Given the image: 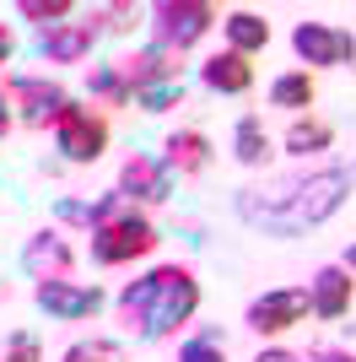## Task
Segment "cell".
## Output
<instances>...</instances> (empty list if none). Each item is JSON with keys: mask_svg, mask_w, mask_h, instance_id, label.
Wrapping results in <instances>:
<instances>
[{"mask_svg": "<svg viewBox=\"0 0 356 362\" xmlns=\"http://www.w3.org/2000/svg\"><path fill=\"white\" fill-rule=\"evenodd\" d=\"M22 271L32 276V287H38V281H71L76 255H71V243L59 238L54 227H44V233H32L28 249H22Z\"/></svg>", "mask_w": 356, "mask_h": 362, "instance_id": "8fae6325", "label": "cell"}, {"mask_svg": "<svg viewBox=\"0 0 356 362\" xmlns=\"http://www.w3.org/2000/svg\"><path fill=\"white\" fill-rule=\"evenodd\" d=\"M302 319H308V292L302 287H275V292H259V298L249 303L243 325H249L254 335H286L292 325H302Z\"/></svg>", "mask_w": 356, "mask_h": 362, "instance_id": "9c48e42d", "label": "cell"}, {"mask_svg": "<svg viewBox=\"0 0 356 362\" xmlns=\"http://www.w3.org/2000/svg\"><path fill=\"white\" fill-rule=\"evenodd\" d=\"M308 362H356V357H351V351H335V346H329V351H313Z\"/></svg>", "mask_w": 356, "mask_h": 362, "instance_id": "f1b7e54d", "label": "cell"}, {"mask_svg": "<svg viewBox=\"0 0 356 362\" xmlns=\"http://www.w3.org/2000/svg\"><path fill=\"white\" fill-rule=\"evenodd\" d=\"M167 81H184V76H178V54L146 44V49H135V54H119L114 65H97V71H92V98L108 103V108H124V103H135L141 92L167 87Z\"/></svg>", "mask_w": 356, "mask_h": 362, "instance_id": "277c9868", "label": "cell"}, {"mask_svg": "<svg viewBox=\"0 0 356 362\" xmlns=\"http://www.w3.org/2000/svg\"><path fill=\"white\" fill-rule=\"evenodd\" d=\"M119 195L130 206H162V200H173V173L162 168V157L135 151L130 163L119 168Z\"/></svg>", "mask_w": 356, "mask_h": 362, "instance_id": "30bf717a", "label": "cell"}, {"mask_svg": "<svg viewBox=\"0 0 356 362\" xmlns=\"http://www.w3.org/2000/svg\"><path fill=\"white\" fill-rule=\"evenodd\" d=\"M108 119L97 114V108H81V103H71L65 114H59V124H54V146H59V157L65 163H97L108 151Z\"/></svg>", "mask_w": 356, "mask_h": 362, "instance_id": "52a82bcc", "label": "cell"}, {"mask_svg": "<svg viewBox=\"0 0 356 362\" xmlns=\"http://www.w3.org/2000/svg\"><path fill=\"white\" fill-rule=\"evenodd\" d=\"M200 308V281L189 265H157L141 281L119 292V319L130 325L141 341H167L178 335V325H189Z\"/></svg>", "mask_w": 356, "mask_h": 362, "instance_id": "7a4b0ae2", "label": "cell"}, {"mask_svg": "<svg viewBox=\"0 0 356 362\" xmlns=\"http://www.w3.org/2000/svg\"><path fill=\"white\" fill-rule=\"evenodd\" d=\"M351 303H356V281H351L345 265H324V271H313V281H308V314L345 319V314H351Z\"/></svg>", "mask_w": 356, "mask_h": 362, "instance_id": "4fadbf2b", "label": "cell"}, {"mask_svg": "<svg viewBox=\"0 0 356 362\" xmlns=\"http://www.w3.org/2000/svg\"><path fill=\"white\" fill-rule=\"evenodd\" d=\"M254 362H308V357H297V351H281V346H270V351H259Z\"/></svg>", "mask_w": 356, "mask_h": 362, "instance_id": "83f0119b", "label": "cell"}, {"mask_svg": "<svg viewBox=\"0 0 356 362\" xmlns=\"http://www.w3.org/2000/svg\"><path fill=\"white\" fill-rule=\"evenodd\" d=\"M87 227H92V259H97V265H124V259H141L162 243L157 238V222H151L141 206H130L119 189L92 200Z\"/></svg>", "mask_w": 356, "mask_h": 362, "instance_id": "3957f363", "label": "cell"}, {"mask_svg": "<svg viewBox=\"0 0 356 362\" xmlns=\"http://www.w3.org/2000/svg\"><path fill=\"white\" fill-rule=\"evenodd\" d=\"M146 16H151V44L167 49V54H189V49L216 28L222 11L206 6V0H157Z\"/></svg>", "mask_w": 356, "mask_h": 362, "instance_id": "5b68a950", "label": "cell"}, {"mask_svg": "<svg viewBox=\"0 0 356 362\" xmlns=\"http://www.w3.org/2000/svg\"><path fill=\"white\" fill-rule=\"evenodd\" d=\"M16 11L28 16V22H38V28L49 33V28H59V22L71 16V0H22Z\"/></svg>", "mask_w": 356, "mask_h": 362, "instance_id": "7402d4cb", "label": "cell"}, {"mask_svg": "<svg viewBox=\"0 0 356 362\" xmlns=\"http://www.w3.org/2000/svg\"><path fill=\"white\" fill-rule=\"evenodd\" d=\"M59 362H124V351H119L114 341H76Z\"/></svg>", "mask_w": 356, "mask_h": 362, "instance_id": "603a6c76", "label": "cell"}, {"mask_svg": "<svg viewBox=\"0 0 356 362\" xmlns=\"http://www.w3.org/2000/svg\"><path fill=\"white\" fill-rule=\"evenodd\" d=\"M222 28H227V44H232V54H259V49H270V22L259 11H227L222 16Z\"/></svg>", "mask_w": 356, "mask_h": 362, "instance_id": "e0dca14e", "label": "cell"}, {"mask_svg": "<svg viewBox=\"0 0 356 362\" xmlns=\"http://www.w3.org/2000/svg\"><path fill=\"white\" fill-rule=\"evenodd\" d=\"M6 92H11L16 124H28V130H49V124H59V114L71 108L65 87H59V81H49V76H11V81H6Z\"/></svg>", "mask_w": 356, "mask_h": 362, "instance_id": "ba28073f", "label": "cell"}, {"mask_svg": "<svg viewBox=\"0 0 356 362\" xmlns=\"http://www.w3.org/2000/svg\"><path fill=\"white\" fill-rule=\"evenodd\" d=\"M11 130H16V108H11V92L0 87V141L11 136Z\"/></svg>", "mask_w": 356, "mask_h": 362, "instance_id": "4316f807", "label": "cell"}, {"mask_svg": "<svg viewBox=\"0 0 356 362\" xmlns=\"http://www.w3.org/2000/svg\"><path fill=\"white\" fill-rule=\"evenodd\" d=\"M178 362H227V341L216 330H206V335H194V341H184Z\"/></svg>", "mask_w": 356, "mask_h": 362, "instance_id": "44dd1931", "label": "cell"}, {"mask_svg": "<svg viewBox=\"0 0 356 362\" xmlns=\"http://www.w3.org/2000/svg\"><path fill=\"white\" fill-rule=\"evenodd\" d=\"M162 168L167 173H178V179H194V173H206L210 168V136L206 130H173V136L162 141Z\"/></svg>", "mask_w": 356, "mask_h": 362, "instance_id": "9a60e30c", "label": "cell"}, {"mask_svg": "<svg viewBox=\"0 0 356 362\" xmlns=\"http://www.w3.org/2000/svg\"><path fill=\"white\" fill-rule=\"evenodd\" d=\"M0 362H38V341H32L28 330H16L11 341H6V357Z\"/></svg>", "mask_w": 356, "mask_h": 362, "instance_id": "d4e9b609", "label": "cell"}, {"mask_svg": "<svg viewBox=\"0 0 356 362\" xmlns=\"http://www.w3.org/2000/svg\"><path fill=\"white\" fill-rule=\"evenodd\" d=\"M200 81H206L210 92H222V98H243V92L254 87V65L227 49V54H210V60L200 65Z\"/></svg>", "mask_w": 356, "mask_h": 362, "instance_id": "2e32d148", "label": "cell"}, {"mask_svg": "<svg viewBox=\"0 0 356 362\" xmlns=\"http://www.w3.org/2000/svg\"><path fill=\"white\" fill-rule=\"evenodd\" d=\"M97 38H103L97 22H59V28H49L44 38H38V54H44L49 65H81L92 49H97Z\"/></svg>", "mask_w": 356, "mask_h": 362, "instance_id": "5bb4252c", "label": "cell"}, {"mask_svg": "<svg viewBox=\"0 0 356 362\" xmlns=\"http://www.w3.org/2000/svg\"><path fill=\"white\" fill-rule=\"evenodd\" d=\"M11 49H16V38H11V28H6V22H0V65L11 60Z\"/></svg>", "mask_w": 356, "mask_h": 362, "instance_id": "f546056e", "label": "cell"}, {"mask_svg": "<svg viewBox=\"0 0 356 362\" xmlns=\"http://www.w3.org/2000/svg\"><path fill=\"white\" fill-rule=\"evenodd\" d=\"M313 98H319L313 71H281L270 81V103L275 108H313Z\"/></svg>", "mask_w": 356, "mask_h": 362, "instance_id": "d6986e66", "label": "cell"}, {"mask_svg": "<svg viewBox=\"0 0 356 362\" xmlns=\"http://www.w3.org/2000/svg\"><path fill=\"white\" fill-rule=\"evenodd\" d=\"M335 146V124L329 119H292V130H286V151L292 157H313V151H329Z\"/></svg>", "mask_w": 356, "mask_h": 362, "instance_id": "ffe728a7", "label": "cell"}, {"mask_svg": "<svg viewBox=\"0 0 356 362\" xmlns=\"http://www.w3.org/2000/svg\"><path fill=\"white\" fill-rule=\"evenodd\" d=\"M32 303H38L49 319H92L108 298H103V287H76V281H38V287H32Z\"/></svg>", "mask_w": 356, "mask_h": 362, "instance_id": "7c38bea8", "label": "cell"}, {"mask_svg": "<svg viewBox=\"0 0 356 362\" xmlns=\"http://www.w3.org/2000/svg\"><path fill=\"white\" fill-rule=\"evenodd\" d=\"M292 49L302 71H340V65H356V33L335 28V22H297L292 28Z\"/></svg>", "mask_w": 356, "mask_h": 362, "instance_id": "8992f818", "label": "cell"}, {"mask_svg": "<svg viewBox=\"0 0 356 362\" xmlns=\"http://www.w3.org/2000/svg\"><path fill=\"white\" fill-rule=\"evenodd\" d=\"M232 157L243 168H265L270 163V136H265V119L259 114H243L232 124Z\"/></svg>", "mask_w": 356, "mask_h": 362, "instance_id": "ac0fdd59", "label": "cell"}, {"mask_svg": "<svg viewBox=\"0 0 356 362\" xmlns=\"http://www.w3.org/2000/svg\"><path fill=\"white\" fill-rule=\"evenodd\" d=\"M135 103L146 108V114H162V108H173V103H184V81H167V87H151V92H141Z\"/></svg>", "mask_w": 356, "mask_h": 362, "instance_id": "cb8c5ba5", "label": "cell"}, {"mask_svg": "<svg viewBox=\"0 0 356 362\" xmlns=\"http://www.w3.org/2000/svg\"><path fill=\"white\" fill-rule=\"evenodd\" d=\"M340 265H345V271H356V243L345 249V259H340Z\"/></svg>", "mask_w": 356, "mask_h": 362, "instance_id": "4dcf8cb0", "label": "cell"}, {"mask_svg": "<svg viewBox=\"0 0 356 362\" xmlns=\"http://www.w3.org/2000/svg\"><path fill=\"white\" fill-rule=\"evenodd\" d=\"M54 216H59V222H92V206H81V200H59Z\"/></svg>", "mask_w": 356, "mask_h": 362, "instance_id": "484cf974", "label": "cell"}, {"mask_svg": "<svg viewBox=\"0 0 356 362\" xmlns=\"http://www.w3.org/2000/svg\"><path fill=\"white\" fill-rule=\"evenodd\" d=\"M356 173L351 168H302V173H281L254 189H237V216L265 233V238H297L308 227L329 222L351 200Z\"/></svg>", "mask_w": 356, "mask_h": 362, "instance_id": "6da1fadb", "label": "cell"}]
</instances>
